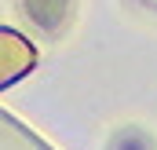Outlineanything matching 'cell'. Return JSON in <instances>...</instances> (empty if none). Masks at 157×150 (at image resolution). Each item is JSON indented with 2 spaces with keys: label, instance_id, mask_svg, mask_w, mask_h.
Masks as SVG:
<instances>
[{
  "label": "cell",
  "instance_id": "cell-1",
  "mask_svg": "<svg viewBox=\"0 0 157 150\" xmlns=\"http://www.w3.org/2000/svg\"><path fill=\"white\" fill-rule=\"evenodd\" d=\"M33 62H37V48L22 37V33L0 26V88L22 81V77L33 70Z\"/></svg>",
  "mask_w": 157,
  "mask_h": 150
},
{
  "label": "cell",
  "instance_id": "cell-2",
  "mask_svg": "<svg viewBox=\"0 0 157 150\" xmlns=\"http://www.w3.org/2000/svg\"><path fill=\"white\" fill-rule=\"evenodd\" d=\"M22 4H26V15L44 30H59L62 18L70 15V0H22Z\"/></svg>",
  "mask_w": 157,
  "mask_h": 150
}]
</instances>
